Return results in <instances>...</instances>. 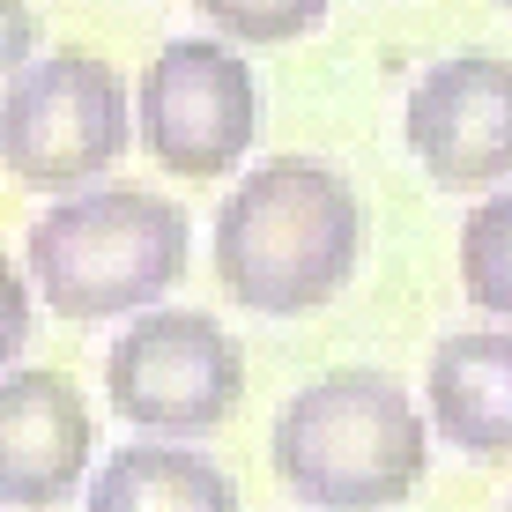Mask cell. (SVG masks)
Masks as SVG:
<instances>
[{"label": "cell", "mask_w": 512, "mask_h": 512, "mask_svg": "<svg viewBox=\"0 0 512 512\" xmlns=\"http://www.w3.org/2000/svg\"><path fill=\"white\" fill-rule=\"evenodd\" d=\"M90 401L67 372H23L0 379V498L15 512H45L75 498L90 475Z\"/></svg>", "instance_id": "8"}, {"label": "cell", "mask_w": 512, "mask_h": 512, "mask_svg": "<svg viewBox=\"0 0 512 512\" xmlns=\"http://www.w3.org/2000/svg\"><path fill=\"white\" fill-rule=\"evenodd\" d=\"M30 290H38V282H30V268L8 282V334H0V349H8V364L23 357V342H30Z\"/></svg>", "instance_id": "13"}, {"label": "cell", "mask_w": 512, "mask_h": 512, "mask_svg": "<svg viewBox=\"0 0 512 512\" xmlns=\"http://www.w3.org/2000/svg\"><path fill=\"white\" fill-rule=\"evenodd\" d=\"M8 171L38 193H82L127 156V90L97 52H45L15 67L0 112Z\"/></svg>", "instance_id": "4"}, {"label": "cell", "mask_w": 512, "mask_h": 512, "mask_svg": "<svg viewBox=\"0 0 512 512\" xmlns=\"http://www.w3.org/2000/svg\"><path fill=\"white\" fill-rule=\"evenodd\" d=\"M505 8H512V0H505Z\"/></svg>", "instance_id": "15"}, {"label": "cell", "mask_w": 512, "mask_h": 512, "mask_svg": "<svg viewBox=\"0 0 512 512\" xmlns=\"http://www.w3.org/2000/svg\"><path fill=\"white\" fill-rule=\"evenodd\" d=\"M431 423L475 461H505L512 453V334L505 327H468L431 349Z\"/></svg>", "instance_id": "9"}, {"label": "cell", "mask_w": 512, "mask_h": 512, "mask_svg": "<svg viewBox=\"0 0 512 512\" xmlns=\"http://www.w3.org/2000/svg\"><path fill=\"white\" fill-rule=\"evenodd\" d=\"M90 512H238V483L193 446L134 438L90 475Z\"/></svg>", "instance_id": "10"}, {"label": "cell", "mask_w": 512, "mask_h": 512, "mask_svg": "<svg viewBox=\"0 0 512 512\" xmlns=\"http://www.w3.org/2000/svg\"><path fill=\"white\" fill-rule=\"evenodd\" d=\"M141 149L171 179H223L260 127V90L253 67L223 38H171L141 67Z\"/></svg>", "instance_id": "6"}, {"label": "cell", "mask_w": 512, "mask_h": 512, "mask_svg": "<svg viewBox=\"0 0 512 512\" xmlns=\"http://www.w3.org/2000/svg\"><path fill=\"white\" fill-rule=\"evenodd\" d=\"M461 290H468L475 312L512 320V193H490V201L468 208V223H461Z\"/></svg>", "instance_id": "11"}, {"label": "cell", "mask_w": 512, "mask_h": 512, "mask_svg": "<svg viewBox=\"0 0 512 512\" xmlns=\"http://www.w3.org/2000/svg\"><path fill=\"white\" fill-rule=\"evenodd\" d=\"M104 401L134 431L201 438L245 401V349L208 312H149L104 357Z\"/></svg>", "instance_id": "5"}, {"label": "cell", "mask_w": 512, "mask_h": 512, "mask_svg": "<svg viewBox=\"0 0 512 512\" xmlns=\"http://www.w3.org/2000/svg\"><path fill=\"white\" fill-rule=\"evenodd\" d=\"M401 141L446 193H483L512 179V60L461 52L409 82Z\"/></svg>", "instance_id": "7"}, {"label": "cell", "mask_w": 512, "mask_h": 512, "mask_svg": "<svg viewBox=\"0 0 512 512\" xmlns=\"http://www.w3.org/2000/svg\"><path fill=\"white\" fill-rule=\"evenodd\" d=\"M23 268L52 320H127L186 275V208L149 186L52 201L23 238Z\"/></svg>", "instance_id": "3"}, {"label": "cell", "mask_w": 512, "mask_h": 512, "mask_svg": "<svg viewBox=\"0 0 512 512\" xmlns=\"http://www.w3.org/2000/svg\"><path fill=\"white\" fill-rule=\"evenodd\" d=\"M505 512H512V505H505Z\"/></svg>", "instance_id": "16"}, {"label": "cell", "mask_w": 512, "mask_h": 512, "mask_svg": "<svg viewBox=\"0 0 512 512\" xmlns=\"http://www.w3.org/2000/svg\"><path fill=\"white\" fill-rule=\"evenodd\" d=\"M364 245V208L342 171L320 156H275L245 171L238 193L216 216V282L223 297L268 320H297L342 297L357 275Z\"/></svg>", "instance_id": "1"}, {"label": "cell", "mask_w": 512, "mask_h": 512, "mask_svg": "<svg viewBox=\"0 0 512 512\" xmlns=\"http://www.w3.org/2000/svg\"><path fill=\"white\" fill-rule=\"evenodd\" d=\"M30 52V0H8V67H23Z\"/></svg>", "instance_id": "14"}, {"label": "cell", "mask_w": 512, "mask_h": 512, "mask_svg": "<svg viewBox=\"0 0 512 512\" xmlns=\"http://www.w3.org/2000/svg\"><path fill=\"white\" fill-rule=\"evenodd\" d=\"M431 468V431L386 372H327L275 416V475L320 512H386Z\"/></svg>", "instance_id": "2"}, {"label": "cell", "mask_w": 512, "mask_h": 512, "mask_svg": "<svg viewBox=\"0 0 512 512\" xmlns=\"http://www.w3.org/2000/svg\"><path fill=\"white\" fill-rule=\"evenodd\" d=\"M193 8L238 45H290L305 30H320L327 0H193Z\"/></svg>", "instance_id": "12"}]
</instances>
